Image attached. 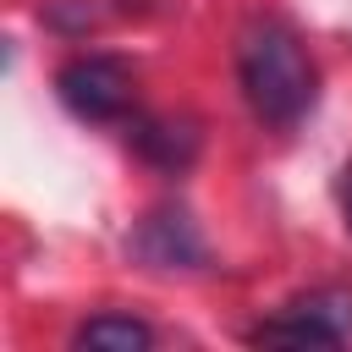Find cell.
<instances>
[{
	"instance_id": "1",
	"label": "cell",
	"mask_w": 352,
	"mask_h": 352,
	"mask_svg": "<svg viewBox=\"0 0 352 352\" xmlns=\"http://www.w3.org/2000/svg\"><path fill=\"white\" fill-rule=\"evenodd\" d=\"M236 77H242V94H248L253 116L270 121V126H297L314 110V94H319V72H314L302 38L275 16H258L242 33Z\"/></svg>"
},
{
	"instance_id": "2",
	"label": "cell",
	"mask_w": 352,
	"mask_h": 352,
	"mask_svg": "<svg viewBox=\"0 0 352 352\" xmlns=\"http://www.w3.org/2000/svg\"><path fill=\"white\" fill-rule=\"evenodd\" d=\"M352 336V286H319L253 330L258 346H336Z\"/></svg>"
},
{
	"instance_id": "3",
	"label": "cell",
	"mask_w": 352,
	"mask_h": 352,
	"mask_svg": "<svg viewBox=\"0 0 352 352\" xmlns=\"http://www.w3.org/2000/svg\"><path fill=\"white\" fill-rule=\"evenodd\" d=\"M55 94L82 121H116V116L132 110V66L121 55H99V50L72 55L55 72Z\"/></svg>"
},
{
	"instance_id": "4",
	"label": "cell",
	"mask_w": 352,
	"mask_h": 352,
	"mask_svg": "<svg viewBox=\"0 0 352 352\" xmlns=\"http://www.w3.org/2000/svg\"><path fill=\"white\" fill-rule=\"evenodd\" d=\"M138 248H143L154 264H165V270H176V264H198V258H204V248H198V236H192V220H187L182 209H160V214H148Z\"/></svg>"
},
{
	"instance_id": "5",
	"label": "cell",
	"mask_w": 352,
	"mask_h": 352,
	"mask_svg": "<svg viewBox=\"0 0 352 352\" xmlns=\"http://www.w3.org/2000/svg\"><path fill=\"white\" fill-rule=\"evenodd\" d=\"M77 346H99V352H148L154 346V330L132 314H99L77 330Z\"/></svg>"
},
{
	"instance_id": "6",
	"label": "cell",
	"mask_w": 352,
	"mask_h": 352,
	"mask_svg": "<svg viewBox=\"0 0 352 352\" xmlns=\"http://www.w3.org/2000/svg\"><path fill=\"white\" fill-rule=\"evenodd\" d=\"M138 148H143L154 165L182 170V165L198 154V132H192L187 121H143V126H138Z\"/></svg>"
},
{
	"instance_id": "7",
	"label": "cell",
	"mask_w": 352,
	"mask_h": 352,
	"mask_svg": "<svg viewBox=\"0 0 352 352\" xmlns=\"http://www.w3.org/2000/svg\"><path fill=\"white\" fill-rule=\"evenodd\" d=\"M336 192H341V214H346V231H352V165L341 170V187Z\"/></svg>"
}]
</instances>
